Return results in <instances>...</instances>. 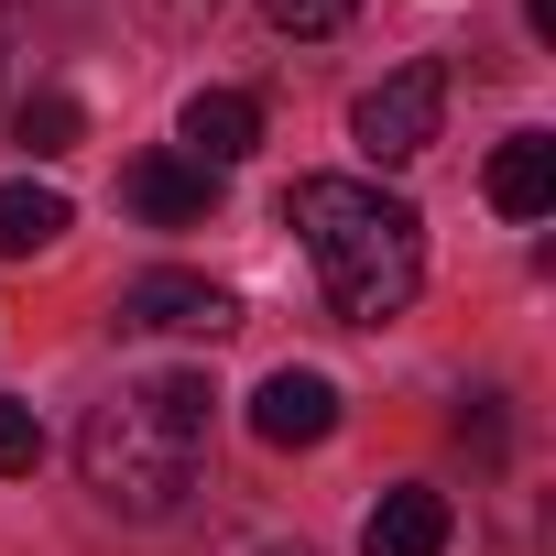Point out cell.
<instances>
[{
	"label": "cell",
	"mask_w": 556,
	"mask_h": 556,
	"mask_svg": "<svg viewBox=\"0 0 556 556\" xmlns=\"http://www.w3.org/2000/svg\"><path fill=\"white\" fill-rule=\"evenodd\" d=\"M45 458V426H34V404H12V393H0V480H23Z\"/></svg>",
	"instance_id": "obj_13"
},
{
	"label": "cell",
	"mask_w": 556,
	"mask_h": 556,
	"mask_svg": "<svg viewBox=\"0 0 556 556\" xmlns=\"http://www.w3.org/2000/svg\"><path fill=\"white\" fill-rule=\"evenodd\" d=\"M437 121H447V66H437V55H415V66H393L382 88H361L350 142H361L371 164H415V153L437 142Z\"/></svg>",
	"instance_id": "obj_3"
},
{
	"label": "cell",
	"mask_w": 556,
	"mask_h": 556,
	"mask_svg": "<svg viewBox=\"0 0 556 556\" xmlns=\"http://www.w3.org/2000/svg\"><path fill=\"white\" fill-rule=\"evenodd\" d=\"M55 240H66V197H55V186H0V251L34 262V251H55Z\"/></svg>",
	"instance_id": "obj_10"
},
{
	"label": "cell",
	"mask_w": 556,
	"mask_h": 556,
	"mask_svg": "<svg viewBox=\"0 0 556 556\" xmlns=\"http://www.w3.org/2000/svg\"><path fill=\"white\" fill-rule=\"evenodd\" d=\"M240 306L229 285H207V273H142V285L121 295V328H153V339H218Z\"/></svg>",
	"instance_id": "obj_4"
},
{
	"label": "cell",
	"mask_w": 556,
	"mask_h": 556,
	"mask_svg": "<svg viewBox=\"0 0 556 556\" xmlns=\"http://www.w3.org/2000/svg\"><path fill=\"white\" fill-rule=\"evenodd\" d=\"M121 197H131V218H153V229H197L207 197H218V175L186 164V153H142V164L121 175Z\"/></svg>",
	"instance_id": "obj_7"
},
{
	"label": "cell",
	"mask_w": 556,
	"mask_h": 556,
	"mask_svg": "<svg viewBox=\"0 0 556 556\" xmlns=\"http://www.w3.org/2000/svg\"><path fill=\"white\" fill-rule=\"evenodd\" d=\"M12 131H23V153H45V164H55V153H77V131H88V121H77V99H66V88H34V99L12 110Z\"/></svg>",
	"instance_id": "obj_11"
},
{
	"label": "cell",
	"mask_w": 556,
	"mask_h": 556,
	"mask_svg": "<svg viewBox=\"0 0 556 556\" xmlns=\"http://www.w3.org/2000/svg\"><path fill=\"white\" fill-rule=\"evenodd\" d=\"M480 186H491L502 218H545V207H556V142H545V131H513V142L491 153Z\"/></svg>",
	"instance_id": "obj_9"
},
{
	"label": "cell",
	"mask_w": 556,
	"mask_h": 556,
	"mask_svg": "<svg viewBox=\"0 0 556 556\" xmlns=\"http://www.w3.org/2000/svg\"><path fill=\"white\" fill-rule=\"evenodd\" d=\"M251 437L262 447H328L339 437V382L328 371H273L251 393Z\"/></svg>",
	"instance_id": "obj_5"
},
{
	"label": "cell",
	"mask_w": 556,
	"mask_h": 556,
	"mask_svg": "<svg viewBox=\"0 0 556 556\" xmlns=\"http://www.w3.org/2000/svg\"><path fill=\"white\" fill-rule=\"evenodd\" d=\"M285 229L306 240L317 285H328V317L339 328H393L426 285V218L361 175H295L285 197Z\"/></svg>",
	"instance_id": "obj_1"
},
{
	"label": "cell",
	"mask_w": 556,
	"mask_h": 556,
	"mask_svg": "<svg viewBox=\"0 0 556 556\" xmlns=\"http://www.w3.org/2000/svg\"><path fill=\"white\" fill-rule=\"evenodd\" d=\"M262 556H306V545H262Z\"/></svg>",
	"instance_id": "obj_16"
},
{
	"label": "cell",
	"mask_w": 556,
	"mask_h": 556,
	"mask_svg": "<svg viewBox=\"0 0 556 556\" xmlns=\"http://www.w3.org/2000/svg\"><path fill=\"white\" fill-rule=\"evenodd\" d=\"M350 12H361V0H262V23H273V34H295V45H317V34H339Z\"/></svg>",
	"instance_id": "obj_12"
},
{
	"label": "cell",
	"mask_w": 556,
	"mask_h": 556,
	"mask_svg": "<svg viewBox=\"0 0 556 556\" xmlns=\"http://www.w3.org/2000/svg\"><path fill=\"white\" fill-rule=\"evenodd\" d=\"M207 382L197 371H153V382H121L88 426H77V469H88V491L110 502V513H131V523H153V513H175L186 491H197V469H207Z\"/></svg>",
	"instance_id": "obj_2"
},
{
	"label": "cell",
	"mask_w": 556,
	"mask_h": 556,
	"mask_svg": "<svg viewBox=\"0 0 556 556\" xmlns=\"http://www.w3.org/2000/svg\"><path fill=\"white\" fill-rule=\"evenodd\" d=\"M142 12H153V23H164V34H197V23H207V12H218V0H142Z\"/></svg>",
	"instance_id": "obj_14"
},
{
	"label": "cell",
	"mask_w": 556,
	"mask_h": 556,
	"mask_svg": "<svg viewBox=\"0 0 556 556\" xmlns=\"http://www.w3.org/2000/svg\"><path fill=\"white\" fill-rule=\"evenodd\" d=\"M251 142H262V99H251V88H197V99H186V164L229 175Z\"/></svg>",
	"instance_id": "obj_8"
},
{
	"label": "cell",
	"mask_w": 556,
	"mask_h": 556,
	"mask_svg": "<svg viewBox=\"0 0 556 556\" xmlns=\"http://www.w3.org/2000/svg\"><path fill=\"white\" fill-rule=\"evenodd\" d=\"M0 55H12V12H0Z\"/></svg>",
	"instance_id": "obj_15"
},
{
	"label": "cell",
	"mask_w": 556,
	"mask_h": 556,
	"mask_svg": "<svg viewBox=\"0 0 556 556\" xmlns=\"http://www.w3.org/2000/svg\"><path fill=\"white\" fill-rule=\"evenodd\" d=\"M447 534H458L447 491H426V480H393V491L371 502V523H361V556H447Z\"/></svg>",
	"instance_id": "obj_6"
}]
</instances>
